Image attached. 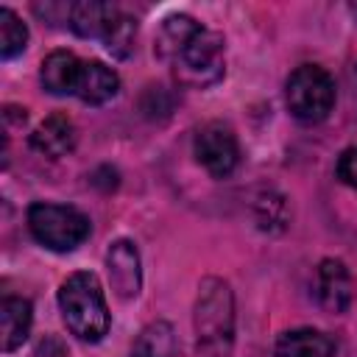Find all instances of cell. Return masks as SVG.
I'll use <instances>...</instances> for the list:
<instances>
[{
  "label": "cell",
  "instance_id": "obj_1",
  "mask_svg": "<svg viewBox=\"0 0 357 357\" xmlns=\"http://www.w3.org/2000/svg\"><path fill=\"white\" fill-rule=\"evenodd\" d=\"M195 349L201 357H229L234 343V296L223 279L206 276L195 298Z\"/></svg>",
  "mask_w": 357,
  "mask_h": 357
},
{
  "label": "cell",
  "instance_id": "obj_2",
  "mask_svg": "<svg viewBox=\"0 0 357 357\" xmlns=\"http://www.w3.org/2000/svg\"><path fill=\"white\" fill-rule=\"evenodd\" d=\"M59 310L70 335L86 343H98L109 332V307L100 282L89 271H78L64 279L59 290Z\"/></svg>",
  "mask_w": 357,
  "mask_h": 357
},
{
  "label": "cell",
  "instance_id": "obj_3",
  "mask_svg": "<svg viewBox=\"0 0 357 357\" xmlns=\"http://www.w3.org/2000/svg\"><path fill=\"white\" fill-rule=\"evenodd\" d=\"M28 229L36 243L50 251H73L89 237V218L75 206L36 201L28 206Z\"/></svg>",
  "mask_w": 357,
  "mask_h": 357
},
{
  "label": "cell",
  "instance_id": "obj_4",
  "mask_svg": "<svg viewBox=\"0 0 357 357\" xmlns=\"http://www.w3.org/2000/svg\"><path fill=\"white\" fill-rule=\"evenodd\" d=\"M223 36L209 28H198L170 59L176 78L190 86H209L223 78Z\"/></svg>",
  "mask_w": 357,
  "mask_h": 357
},
{
  "label": "cell",
  "instance_id": "obj_5",
  "mask_svg": "<svg viewBox=\"0 0 357 357\" xmlns=\"http://www.w3.org/2000/svg\"><path fill=\"white\" fill-rule=\"evenodd\" d=\"M284 100L296 120L321 123L335 106V81L318 64H301L284 84Z\"/></svg>",
  "mask_w": 357,
  "mask_h": 357
},
{
  "label": "cell",
  "instance_id": "obj_6",
  "mask_svg": "<svg viewBox=\"0 0 357 357\" xmlns=\"http://www.w3.org/2000/svg\"><path fill=\"white\" fill-rule=\"evenodd\" d=\"M195 159L204 165V170L215 178H226L234 173L240 162L237 137L226 123H206L195 134Z\"/></svg>",
  "mask_w": 357,
  "mask_h": 357
},
{
  "label": "cell",
  "instance_id": "obj_7",
  "mask_svg": "<svg viewBox=\"0 0 357 357\" xmlns=\"http://www.w3.org/2000/svg\"><path fill=\"white\" fill-rule=\"evenodd\" d=\"M315 301L326 312H346L351 304V273L340 259H324L315 268V282H312Z\"/></svg>",
  "mask_w": 357,
  "mask_h": 357
},
{
  "label": "cell",
  "instance_id": "obj_8",
  "mask_svg": "<svg viewBox=\"0 0 357 357\" xmlns=\"http://www.w3.org/2000/svg\"><path fill=\"white\" fill-rule=\"evenodd\" d=\"M109 282L120 298H134L142 287V271H139V254L131 240H114L106 254Z\"/></svg>",
  "mask_w": 357,
  "mask_h": 357
},
{
  "label": "cell",
  "instance_id": "obj_9",
  "mask_svg": "<svg viewBox=\"0 0 357 357\" xmlns=\"http://www.w3.org/2000/svg\"><path fill=\"white\" fill-rule=\"evenodd\" d=\"M120 8L114 3L100 0H78L70 8V28L84 39H106L112 25L120 20Z\"/></svg>",
  "mask_w": 357,
  "mask_h": 357
},
{
  "label": "cell",
  "instance_id": "obj_10",
  "mask_svg": "<svg viewBox=\"0 0 357 357\" xmlns=\"http://www.w3.org/2000/svg\"><path fill=\"white\" fill-rule=\"evenodd\" d=\"M73 145H75V126L67 114L45 117L31 134V148L42 156H50V159H59V156L70 153Z\"/></svg>",
  "mask_w": 357,
  "mask_h": 357
},
{
  "label": "cell",
  "instance_id": "obj_11",
  "mask_svg": "<svg viewBox=\"0 0 357 357\" xmlns=\"http://www.w3.org/2000/svg\"><path fill=\"white\" fill-rule=\"evenodd\" d=\"M117 92H120V78L112 67H106L103 61H84L81 64L75 98H81L89 106H100V103L112 100Z\"/></svg>",
  "mask_w": 357,
  "mask_h": 357
},
{
  "label": "cell",
  "instance_id": "obj_12",
  "mask_svg": "<svg viewBox=\"0 0 357 357\" xmlns=\"http://www.w3.org/2000/svg\"><path fill=\"white\" fill-rule=\"evenodd\" d=\"M81 64L70 50H53L39 70V81L50 95H75V84L81 75Z\"/></svg>",
  "mask_w": 357,
  "mask_h": 357
},
{
  "label": "cell",
  "instance_id": "obj_13",
  "mask_svg": "<svg viewBox=\"0 0 357 357\" xmlns=\"http://www.w3.org/2000/svg\"><path fill=\"white\" fill-rule=\"evenodd\" d=\"M276 357H335V340L318 329H290L276 340Z\"/></svg>",
  "mask_w": 357,
  "mask_h": 357
},
{
  "label": "cell",
  "instance_id": "obj_14",
  "mask_svg": "<svg viewBox=\"0 0 357 357\" xmlns=\"http://www.w3.org/2000/svg\"><path fill=\"white\" fill-rule=\"evenodd\" d=\"M31 301L20 296H6L0 304V326H3V351H14L28 340L31 332Z\"/></svg>",
  "mask_w": 357,
  "mask_h": 357
},
{
  "label": "cell",
  "instance_id": "obj_15",
  "mask_svg": "<svg viewBox=\"0 0 357 357\" xmlns=\"http://www.w3.org/2000/svg\"><path fill=\"white\" fill-rule=\"evenodd\" d=\"M201 28V22H195L192 17H187V14H173V17H167L165 22H162V28H159V36H156V53H159V59H173L176 53H178V47L195 33Z\"/></svg>",
  "mask_w": 357,
  "mask_h": 357
},
{
  "label": "cell",
  "instance_id": "obj_16",
  "mask_svg": "<svg viewBox=\"0 0 357 357\" xmlns=\"http://www.w3.org/2000/svg\"><path fill=\"white\" fill-rule=\"evenodd\" d=\"M176 332L167 321L148 324L137 343H134V357H173L176 354Z\"/></svg>",
  "mask_w": 357,
  "mask_h": 357
},
{
  "label": "cell",
  "instance_id": "obj_17",
  "mask_svg": "<svg viewBox=\"0 0 357 357\" xmlns=\"http://www.w3.org/2000/svg\"><path fill=\"white\" fill-rule=\"evenodd\" d=\"M28 45V28L25 22L11 11V8H0V56L3 59H14L17 53H22Z\"/></svg>",
  "mask_w": 357,
  "mask_h": 357
},
{
  "label": "cell",
  "instance_id": "obj_18",
  "mask_svg": "<svg viewBox=\"0 0 357 357\" xmlns=\"http://www.w3.org/2000/svg\"><path fill=\"white\" fill-rule=\"evenodd\" d=\"M134 39H137V20L128 14H120V20L112 25V31L106 33L103 45L114 59H128L134 50Z\"/></svg>",
  "mask_w": 357,
  "mask_h": 357
},
{
  "label": "cell",
  "instance_id": "obj_19",
  "mask_svg": "<svg viewBox=\"0 0 357 357\" xmlns=\"http://www.w3.org/2000/svg\"><path fill=\"white\" fill-rule=\"evenodd\" d=\"M337 178L343 184H349L351 190H357V145L346 148L337 159Z\"/></svg>",
  "mask_w": 357,
  "mask_h": 357
},
{
  "label": "cell",
  "instance_id": "obj_20",
  "mask_svg": "<svg viewBox=\"0 0 357 357\" xmlns=\"http://www.w3.org/2000/svg\"><path fill=\"white\" fill-rule=\"evenodd\" d=\"M354 75H357V67H354Z\"/></svg>",
  "mask_w": 357,
  "mask_h": 357
}]
</instances>
